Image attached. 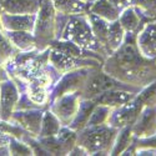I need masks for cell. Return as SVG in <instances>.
Here are the masks:
<instances>
[{"mask_svg":"<svg viewBox=\"0 0 156 156\" xmlns=\"http://www.w3.org/2000/svg\"><path fill=\"white\" fill-rule=\"evenodd\" d=\"M62 37L80 48H93L95 45L91 25L83 16H73L69 20Z\"/></svg>","mask_w":156,"mask_h":156,"instance_id":"7a4b0ae2","label":"cell"},{"mask_svg":"<svg viewBox=\"0 0 156 156\" xmlns=\"http://www.w3.org/2000/svg\"><path fill=\"white\" fill-rule=\"evenodd\" d=\"M49 60L54 65V68H56L61 73H68V71H71L75 69L83 68L89 64V61L80 60V59L71 56V55L62 54L56 50H51L49 53Z\"/></svg>","mask_w":156,"mask_h":156,"instance_id":"9c48e42d","label":"cell"},{"mask_svg":"<svg viewBox=\"0 0 156 156\" xmlns=\"http://www.w3.org/2000/svg\"><path fill=\"white\" fill-rule=\"evenodd\" d=\"M91 14L108 20V21H115L119 18V10L115 5H112L109 0H98V2L90 8Z\"/></svg>","mask_w":156,"mask_h":156,"instance_id":"9a60e30c","label":"cell"},{"mask_svg":"<svg viewBox=\"0 0 156 156\" xmlns=\"http://www.w3.org/2000/svg\"><path fill=\"white\" fill-rule=\"evenodd\" d=\"M58 140L62 146V150H64V154H66L69 151H71V149L74 147V144L76 141V135L73 130L70 129H60L59 133H58Z\"/></svg>","mask_w":156,"mask_h":156,"instance_id":"603a6c76","label":"cell"},{"mask_svg":"<svg viewBox=\"0 0 156 156\" xmlns=\"http://www.w3.org/2000/svg\"><path fill=\"white\" fill-rule=\"evenodd\" d=\"M95 108V104L93 101H84L79 105V109H77V112L74 118V121H73V125H71V129H83L85 125H87V121H89V118L91 115V111L94 110Z\"/></svg>","mask_w":156,"mask_h":156,"instance_id":"e0dca14e","label":"cell"},{"mask_svg":"<svg viewBox=\"0 0 156 156\" xmlns=\"http://www.w3.org/2000/svg\"><path fill=\"white\" fill-rule=\"evenodd\" d=\"M16 120L19 125L24 130H27L28 133L31 135H39L40 134V129H41V112L39 111H16L11 114V118Z\"/></svg>","mask_w":156,"mask_h":156,"instance_id":"ba28073f","label":"cell"},{"mask_svg":"<svg viewBox=\"0 0 156 156\" xmlns=\"http://www.w3.org/2000/svg\"><path fill=\"white\" fill-rule=\"evenodd\" d=\"M94 127V126H93ZM115 130L106 127H94L79 137V146L87 152H100L110 146Z\"/></svg>","mask_w":156,"mask_h":156,"instance_id":"3957f363","label":"cell"},{"mask_svg":"<svg viewBox=\"0 0 156 156\" xmlns=\"http://www.w3.org/2000/svg\"><path fill=\"white\" fill-rule=\"evenodd\" d=\"M9 154L10 155H34L30 145L28 146L27 144H23V142L16 140V137H11L10 140Z\"/></svg>","mask_w":156,"mask_h":156,"instance_id":"484cf974","label":"cell"},{"mask_svg":"<svg viewBox=\"0 0 156 156\" xmlns=\"http://www.w3.org/2000/svg\"><path fill=\"white\" fill-rule=\"evenodd\" d=\"M85 74L81 71H76V73H69L65 75L62 79L59 81L56 90H55V96L59 98L64 94H68V93H73L74 89L79 86V84L84 80Z\"/></svg>","mask_w":156,"mask_h":156,"instance_id":"4fadbf2b","label":"cell"},{"mask_svg":"<svg viewBox=\"0 0 156 156\" xmlns=\"http://www.w3.org/2000/svg\"><path fill=\"white\" fill-rule=\"evenodd\" d=\"M55 27V8L50 0H41L39 15L34 27L35 45L51 41V39L54 37Z\"/></svg>","mask_w":156,"mask_h":156,"instance_id":"6da1fadb","label":"cell"},{"mask_svg":"<svg viewBox=\"0 0 156 156\" xmlns=\"http://www.w3.org/2000/svg\"><path fill=\"white\" fill-rule=\"evenodd\" d=\"M2 2H4V0H0V3H2Z\"/></svg>","mask_w":156,"mask_h":156,"instance_id":"4dcf8cb0","label":"cell"},{"mask_svg":"<svg viewBox=\"0 0 156 156\" xmlns=\"http://www.w3.org/2000/svg\"><path fill=\"white\" fill-rule=\"evenodd\" d=\"M11 137H12V136H10V135H8V134H5V133L0 131V146H9Z\"/></svg>","mask_w":156,"mask_h":156,"instance_id":"83f0119b","label":"cell"},{"mask_svg":"<svg viewBox=\"0 0 156 156\" xmlns=\"http://www.w3.org/2000/svg\"><path fill=\"white\" fill-rule=\"evenodd\" d=\"M109 2H110L112 5H115L116 8H124V6L129 5L130 3L133 2V0H109Z\"/></svg>","mask_w":156,"mask_h":156,"instance_id":"f1b7e54d","label":"cell"},{"mask_svg":"<svg viewBox=\"0 0 156 156\" xmlns=\"http://www.w3.org/2000/svg\"><path fill=\"white\" fill-rule=\"evenodd\" d=\"M139 49L144 55H156V25L149 24L139 35Z\"/></svg>","mask_w":156,"mask_h":156,"instance_id":"8fae6325","label":"cell"},{"mask_svg":"<svg viewBox=\"0 0 156 156\" xmlns=\"http://www.w3.org/2000/svg\"><path fill=\"white\" fill-rule=\"evenodd\" d=\"M35 20V14H9L0 11V25L4 31H33Z\"/></svg>","mask_w":156,"mask_h":156,"instance_id":"5b68a950","label":"cell"},{"mask_svg":"<svg viewBox=\"0 0 156 156\" xmlns=\"http://www.w3.org/2000/svg\"><path fill=\"white\" fill-rule=\"evenodd\" d=\"M124 39V29L119 20H115L112 24L109 25V33H108V43L106 46L110 50H118L121 46Z\"/></svg>","mask_w":156,"mask_h":156,"instance_id":"ac0fdd59","label":"cell"},{"mask_svg":"<svg viewBox=\"0 0 156 156\" xmlns=\"http://www.w3.org/2000/svg\"><path fill=\"white\" fill-rule=\"evenodd\" d=\"M130 139H131V130H130V127H126L120 134L119 140L115 145V149L112 150V155H119L120 152H122L130 144Z\"/></svg>","mask_w":156,"mask_h":156,"instance_id":"4316f807","label":"cell"},{"mask_svg":"<svg viewBox=\"0 0 156 156\" xmlns=\"http://www.w3.org/2000/svg\"><path fill=\"white\" fill-rule=\"evenodd\" d=\"M5 35L14 48H18L19 50L30 51L36 46L35 37L30 31H5Z\"/></svg>","mask_w":156,"mask_h":156,"instance_id":"7c38bea8","label":"cell"},{"mask_svg":"<svg viewBox=\"0 0 156 156\" xmlns=\"http://www.w3.org/2000/svg\"><path fill=\"white\" fill-rule=\"evenodd\" d=\"M53 50L60 51L62 54L71 55L75 58H80L83 56V48L79 45L74 44L73 41H59V43H53Z\"/></svg>","mask_w":156,"mask_h":156,"instance_id":"7402d4cb","label":"cell"},{"mask_svg":"<svg viewBox=\"0 0 156 156\" xmlns=\"http://www.w3.org/2000/svg\"><path fill=\"white\" fill-rule=\"evenodd\" d=\"M54 105V114L62 122H70L77 112L80 105V98L75 93H68L59 98Z\"/></svg>","mask_w":156,"mask_h":156,"instance_id":"8992f818","label":"cell"},{"mask_svg":"<svg viewBox=\"0 0 156 156\" xmlns=\"http://www.w3.org/2000/svg\"><path fill=\"white\" fill-rule=\"evenodd\" d=\"M53 6L61 14H79L85 10V4L80 0H50Z\"/></svg>","mask_w":156,"mask_h":156,"instance_id":"2e32d148","label":"cell"},{"mask_svg":"<svg viewBox=\"0 0 156 156\" xmlns=\"http://www.w3.org/2000/svg\"><path fill=\"white\" fill-rule=\"evenodd\" d=\"M120 89H124V86L116 80H114L111 76H108L105 74H96L89 80L87 86H86V93L93 98L105 91L120 90Z\"/></svg>","mask_w":156,"mask_h":156,"instance_id":"52a82bcc","label":"cell"},{"mask_svg":"<svg viewBox=\"0 0 156 156\" xmlns=\"http://www.w3.org/2000/svg\"><path fill=\"white\" fill-rule=\"evenodd\" d=\"M133 99V95L126 91H120V90H110V91H105L98 96L96 102L101 104V105L106 106H121L124 104L129 102Z\"/></svg>","mask_w":156,"mask_h":156,"instance_id":"5bb4252c","label":"cell"},{"mask_svg":"<svg viewBox=\"0 0 156 156\" xmlns=\"http://www.w3.org/2000/svg\"><path fill=\"white\" fill-rule=\"evenodd\" d=\"M60 130V124L58 118L53 112H46L44 116V120L41 121V129H40V135L41 137L46 136H55L58 135Z\"/></svg>","mask_w":156,"mask_h":156,"instance_id":"ffe728a7","label":"cell"},{"mask_svg":"<svg viewBox=\"0 0 156 156\" xmlns=\"http://www.w3.org/2000/svg\"><path fill=\"white\" fill-rule=\"evenodd\" d=\"M90 20H91V29L94 33V36L99 39V41L106 46L108 43V33H109V24L106 20H104L94 14L90 15Z\"/></svg>","mask_w":156,"mask_h":156,"instance_id":"d6986e66","label":"cell"},{"mask_svg":"<svg viewBox=\"0 0 156 156\" xmlns=\"http://www.w3.org/2000/svg\"><path fill=\"white\" fill-rule=\"evenodd\" d=\"M80 2H83V3H85V2H90V0H80Z\"/></svg>","mask_w":156,"mask_h":156,"instance_id":"f546056e","label":"cell"},{"mask_svg":"<svg viewBox=\"0 0 156 156\" xmlns=\"http://www.w3.org/2000/svg\"><path fill=\"white\" fill-rule=\"evenodd\" d=\"M19 101V91L10 80L0 81V120L9 121Z\"/></svg>","mask_w":156,"mask_h":156,"instance_id":"277c9868","label":"cell"},{"mask_svg":"<svg viewBox=\"0 0 156 156\" xmlns=\"http://www.w3.org/2000/svg\"><path fill=\"white\" fill-rule=\"evenodd\" d=\"M109 112H110L109 108L106 105H101L100 104V106H98L95 110L91 111V115H90L89 121H87V125L89 126H98V125L102 124L110 116Z\"/></svg>","mask_w":156,"mask_h":156,"instance_id":"d4e9b609","label":"cell"},{"mask_svg":"<svg viewBox=\"0 0 156 156\" xmlns=\"http://www.w3.org/2000/svg\"><path fill=\"white\" fill-rule=\"evenodd\" d=\"M119 23L121 24V27L124 30H127V31H133L137 28L139 25V18L137 15L135 14V11L133 9H126L125 12L121 15V18L119 19Z\"/></svg>","mask_w":156,"mask_h":156,"instance_id":"cb8c5ba5","label":"cell"},{"mask_svg":"<svg viewBox=\"0 0 156 156\" xmlns=\"http://www.w3.org/2000/svg\"><path fill=\"white\" fill-rule=\"evenodd\" d=\"M0 11H2V8H0ZM14 55V45L9 41V39L5 35V31L0 25V66L4 65L6 61H9L10 58Z\"/></svg>","mask_w":156,"mask_h":156,"instance_id":"44dd1931","label":"cell"},{"mask_svg":"<svg viewBox=\"0 0 156 156\" xmlns=\"http://www.w3.org/2000/svg\"><path fill=\"white\" fill-rule=\"evenodd\" d=\"M40 3L41 0H4L0 8L9 14H35L40 9Z\"/></svg>","mask_w":156,"mask_h":156,"instance_id":"30bf717a","label":"cell"}]
</instances>
